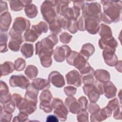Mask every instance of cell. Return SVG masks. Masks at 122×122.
<instances>
[{
  "label": "cell",
  "instance_id": "cb8c5ba5",
  "mask_svg": "<svg viewBox=\"0 0 122 122\" xmlns=\"http://www.w3.org/2000/svg\"><path fill=\"white\" fill-rule=\"evenodd\" d=\"M52 98L51 94L49 91H45L41 92L40 96L41 102L42 103H49Z\"/></svg>",
  "mask_w": 122,
  "mask_h": 122
},
{
  "label": "cell",
  "instance_id": "d6a6232c",
  "mask_svg": "<svg viewBox=\"0 0 122 122\" xmlns=\"http://www.w3.org/2000/svg\"><path fill=\"white\" fill-rule=\"evenodd\" d=\"M89 111L91 113H94L100 110L99 106L96 104H93V102L89 104Z\"/></svg>",
  "mask_w": 122,
  "mask_h": 122
},
{
  "label": "cell",
  "instance_id": "8fae6325",
  "mask_svg": "<svg viewBox=\"0 0 122 122\" xmlns=\"http://www.w3.org/2000/svg\"><path fill=\"white\" fill-rule=\"evenodd\" d=\"M0 19L1 31H6L9 29L11 21V17L10 13L6 12L3 14V15H1Z\"/></svg>",
  "mask_w": 122,
  "mask_h": 122
},
{
  "label": "cell",
  "instance_id": "f1b7e54d",
  "mask_svg": "<svg viewBox=\"0 0 122 122\" xmlns=\"http://www.w3.org/2000/svg\"><path fill=\"white\" fill-rule=\"evenodd\" d=\"M28 114L24 112H20V114L17 116L14 117L13 121H26L28 119Z\"/></svg>",
  "mask_w": 122,
  "mask_h": 122
},
{
  "label": "cell",
  "instance_id": "7c38bea8",
  "mask_svg": "<svg viewBox=\"0 0 122 122\" xmlns=\"http://www.w3.org/2000/svg\"><path fill=\"white\" fill-rule=\"evenodd\" d=\"M103 92H104L105 95L108 98H111L115 95L116 92V88L113 83L110 81H108L103 86Z\"/></svg>",
  "mask_w": 122,
  "mask_h": 122
},
{
  "label": "cell",
  "instance_id": "30bf717a",
  "mask_svg": "<svg viewBox=\"0 0 122 122\" xmlns=\"http://www.w3.org/2000/svg\"><path fill=\"white\" fill-rule=\"evenodd\" d=\"M114 51L111 50H105L103 51V56L105 62L109 66L115 65L117 58L114 54Z\"/></svg>",
  "mask_w": 122,
  "mask_h": 122
},
{
  "label": "cell",
  "instance_id": "8992f818",
  "mask_svg": "<svg viewBox=\"0 0 122 122\" xmlns=\"http://www.w3.org/2000/svg\"><path fill=\"white\" fill-rule=\"evenodd\" d=\"M100 22V20L96 16H92L86 20L85 27L89 33L95 34L98 31L99 28L98 25Z\"/></svg>",
  "mask_w": 122,
  "mask_h": 122
},
{
  "label": "cell",
  "instance_id": "2e32d148",
  "mask_svg": "<svg viewBox=\"0 0 122 122\" xmlns=\"http://www.w3.org/2000/svg\"><path fill=\"white\" fill-rule=\"evenodd\" d=\"M21 52L22 55L26 58L31 57L33 53V45L30 43H24L21 46Z\"/></svg>",
  "mask_w": 122,
  "mask_h": 122
},
{
  "label": "cell",
  "instance_id": "836d02e7",
  "mask_svg": "<svg viewBox=\"0 0 122 122\" xmlns=\"http://www.w3.org/2000/svg\"><path fill=\"white\" fill-rule=\"evenodd\" d=\"M79 102L82 109H86L87 108L86 106L88 102L86 98L85 97H81L79 99Z\"/></svg>",
  "mask_w": 122,
  "mask_h": 122
},
{
  "label": "cell",
  "instance_id": "4fadbf2b",
  "mask_svg": "<svg viewBox=\"0 0 122 122\" xmlns=\"http://www.w3.org/2000/svg\"><path fill=\"white\" fill-rule=\"evenodd\" d=\"M32 85L37 90H41L45 88H49L50 84L49 82L45 79L39 78L34 80L32 82Z\"/></svg>",
  "mask_w": 122,
  "mask_h": 122
},
{
  "label": "cell",
  "instance_id": "5bb4252c",
  "mask_svg": "<svg viewBox=\"0 0 122 122\" xmlns=\"http://www.w3.org/2000/svg\"><path fill=\"white\" fill-rule=\"evenodd\" d=\"M9 89L6 84L1 81V88H0V102L2 103L3 102H5L10 99V94L9 95Z\"/></svg>",
  "mask_w": 122,
  "mask_h": 122
},
{
  "label": "cell",
  "instance_id": "ba28073f",
  "mask_svg": "<svg viewBox=\"0 0 122 122\" xmlns=\"http://www.w3.org/2000/svg\"><path fill=\"white\" fill-rule=\"evenodd\" d=\"M66 79L68 84H73L77 87L80 86L81 84L80 75L76 70H73L67 73Z\"/></svg>",
  "mask_w": 122,
  "mask_h": 122
},
{
  "label": "cell",
  "instance_id": "44dd1931",
  "mask_svg": "<svg viewBox=\"0 0 122 122\" xmlns=\"http://www.w3.org/2000/svg\"><path fill=\"white\" fill-rule=\"evenodd\" d=\"M25 11L26 16L30 18H33L36 17L37 14L36 7L33 4L28 5L27 6H26Z\"/></svg>",
  "mask_w": 122,
  "mask_h": 122
},
{
  "label": "cell",
  "instance_id": "277c9868",
  "mask_svg": "<svg viewBox=\"0 0 122 122\" xmlns=\"http://www.w3.org/2000/svg\"><path fill=\"white\" fill-rule=\"evenodd\" d=\"M71 49L67 45H62L61 47H57L54 52V59L56 61H63L65 57L69 55L71 51Z\"/></svg>",
  "mask_w": 122,
  "mask_h": 122
},
{
  "label": "cell",
  "instance_id": "3957f363",
  "mask_svg": "<svg viewBox=\"0 0 122 122\" xmlns=\"http://www.w3.org/2000/svg\"><path fill=\"white\" fill-rule=\"evenodd\" d=\"M10 85L11 87H20L22 89L28 87L29 81L22 75H12L10 79Z\"/></svg>",
  "mask_w": 122,
  "mask_h": 122
},
{
  "label": "cell",
  "instance_id": "484cf974",
  "mask_svg": "<svg viewBox=\"0 0 122 122\" xmlns=\"http://www.w3.org/2000/svg\"><path fill=\"white\" fill-rule=\"evenodd\" d=\"M25 66V60L22 58H18L15 61V69L17 71H22Z\"/></svg>",
  "mask_w": 122,
  "mask_h": 122
},
{
  "label": "cell",
  "instance_id": "5b68a950",
  "mask_svg": "<svg viewBox=\"0 0 122 122\" xmlns=\"http://www.w3.org/2000/svg\"><path fill=\"white\" fill-rule=\"evenodd\" d=\"M10 35L11 39L9 43V47L11 50L17 51L19 50L20 45L23 41L21 35L12 31L10 32Z\"/></svg>",
  "mask_w": 122,
  "mask_h": 122
},
{
  "label": "cell",
  "instance_id": "4dcf8cb0",
  "mask_svg": "<svg viewBox=\"0 0 122 122\" xmlns=\"http://www.w3.org/2000/svg\"><path fill=\"white\" fill-rule=\"evenodd\" d=\"M76 88L71 86L66 87L64 89V92L67 96H72L76 93Z\"/></svg>",
  "mask_w": 122,
  "mask_h": 122
},
{
  "label": "cell",
  "instance_id": "7402d4cb",
  "mask_svg": "<svg viewBox=\"0 0 122 122\" xmlns=\"http://www.w3.org/2000/svg\"><path fill=\"white\" fill-rule=\"evenodd\" d=\"M25 73L28 78L32 79V78L36 77L38 74V70L35 66L33 65H29L26 68Z\"/></svg>",
  "mask_w": 122,
  "mask_h": 122
},
{
  "label": "cell",
  "instance_id": "ffe728a7",
  "mask_svg": "<svg viewBox=\"0 0 122 122\" xmlns=\"http://www.w3.org/2000/svg\"><path fill=\"white\" fill-rule=\"evenodd\" d=\"M39 34L32 28L31 30H27L24 34L23 38L25 41L34 42L39 36Z\"/></svg>",
  "mask_w": 122,
  "mask_h": 122
},
{
  "label": "cell",
  "instance_id": "d4e9b609",
  "mask_svg": "<svg viewBox=\"0 0 122 122\" xmlns=\"http://www.w3.org/2000/svg\"><path fill=\"white\" fill-rule=\"evenodd\" d=\"M4 103V104H3V108L4 109V111L10 113H11L12 112H13L15 109V105L13 102L9 100Z\"/></svg>",
  "mask_w": 122,
  "mask_h": 122
},
{
  "label": "cell",
  "instance_id": "4316f807",
  "mask_svg": "<svg viewBox=\"0 0 122 122\" xmlns=\"http://www.w3.org/2000/svg\"><path fill=\"white\" fill-rule=\"evenodd\" d=\"M77 120L79 122H88V113L86 109H82L77 115Z\"/></svg>",
  "mask_w": 122,
  "mask_h": 122
},
{
  "label": "cell",
  "instance_id": "52a82bcc",
  "mask_svg": "<svg viewBox=\"0 0 122 122\" xmlns=\"http://www.w3.org/2000/svg\"><path fill=\"white\" fill-rule=\"evenodd\" d=\"M49 81L56 87H61L65 84L64 78L62 75L56 71H52L49 76Z\"/></svg>",
  "mask_w": 122,
  "mask_h": 122
},
{
  "label": "cell",
  "instance_id": "e575fe53",
  "mask_svg": "<svg viewBox=\"0 0 122 122\" xmlns=\"http://www.w3.org/2000/svg\"><path fill=\"white\" fill-rule=\"evenodd\" d=\"M47 122H58L59 120L55 116L53 115H49L46 120Z\"/></svg>",
  "mask_w": 122,
  "mask_h": 122
},
{
  "label": "cell",
  "instance_id": "ac0fdd59",
  "mask_svg": "<svg viewBox=\"0 0 122 122\" xmlns=\"http://www.w3.org/2000/svg\"><path fill=\"white\" fill-rule=\"evenodd\" d=\"M15 67L13 63L10 61H6L1 65V76L6 75L12 72Z\"/></svg>",
  "mask_w": 122,
  "mask_h": 122
},
{
  "label": "cell",
  "instance_id": "f546056e",
  "mask_svg": "<svg viewBox=\"0 0 122 122\" xmlns=\"http://www.w3.org/2000/svg\"><path fill=\"white\" fill-rule=\"evenodd\" d=\"M52 23H53V22ZM60 26L61 25L58 20V22H57V23H56L54 22L53 24H50V30L52 32L58 33L59 32H60L61 30L60 28Z\"/></svg>",
  "mask_w": 122,
  "mask_h": 122
},
{
  "label": "cell",
  "instance_id": "7a4b0ae2",
  "mask_svg": "<svg viewBox=\"0 0 122 122\" xmlns=\"http://www.w3.org/2000/svg\"><path fill=\"white\" fill-rule=\"evenodd\" d=\"M30 25V21L24 18L18 17L15 20L11 29L16 33L21 34L23 31L27 30Z\"/></svg>",
  "mask_w": 122,
  "mask_h": 122
},
{
  "label": "cell",
  "instance_id": "83f0119b",
  "mask_svg": "<svg viewBox=\"0 0 122 122\" xmlns=\"http://www.w3.org/2000/svg\"><path fill=\"white\" fill-rule=\"evenodd\" d=\"M71 37V35L66 32H64L60 35V41L62 43H68L70 41Z\"/></svg>",
  "mask_w": 122,
  "mask_h": 122
},
{
  "label": "cell",
  "instance_id": "e0dca14e",
  "mask_svg": "<svg viewBox=\"0 0 122 122\" xmlns=\"http://www.w3.org/2000/svg\"><path fill=\"white\" fill-rule=\"evenodd\" d=\"M94 51V48L93 45L88 43L83 45L81 53L88 60L89 57L92 54Z\"/></svg>",
  "mask_w": 122,
  "mask_h": 122
},
{
  "label": "cell",
  "instance_id": "d6986e66",
  "mask_svg": "<svg viewBox=\"0 0 122 122\" xmlns=\"http://www.w3.org/2000/svg\"><path fill=\"white\" fill-rule=\"evenodd\" d=\"M95 76L96 79L100 81L104 82L110 80V77L107 71L102 70H98L95 72Z\"/></svg>",
  "mask_w": 122,
  "mask_h": 122
},
{
  "label": "cell",
  "instance_id": "6da1fadb",
  "mask_svg": "<svg viewBox=\"0 0 122 122\" xmlns=\"http://www.w3.org/2000/svg\"><path fill=\"white\" fill-rule=\"evenodd\" d=\"M52 105L54 109V113L55 115L61 121H66L68 114V110L63 105L62 101L59 99L54 98L52 101Z\"/></svg>",
  "mask_w": 122,
  "mask_h": 122
},
{
  "label": "cell",
  "instance_id": "1f68e13d",
  "mask_svg": "<svg viewBox=\"0 0 122 122\" xmlns=\"http://www.w3.org/2000/svg\"><path fill=\"white\" fill-rule=\"evenodd\" d=\"M12 116L11 113L7 112L5 111L3 112V114L2 113H0V121H10V119Z\"/></svg>",
  "mask_w": 122,
  "mask_h": 122
},
{
  "label": "cell",
  "instance_id": "9c48e42d",
  "mask_svg": "<svg viewBox=\"0 0 122 122\" xmlns=\"http://www.w3.org/2000/svg\"><path fill=\"white\" fill-rule=\"evenodd\" d=\"M65 104L68 109V111L73 113H77L80 112L81 106L77 102L76 100L73 97H70L66 99Z\"/></svg>",
  "mask_w": 122,
  "mask_h": 122
},
{
  "label": "cell",
  "instance_id": "603a6c76",
  "mask_svg": "<svg viewBox=\"0 0 122 122\" xmlns=\"http://www.w3.org/2000/svg\"><path fill=\"white\" fill-rule=\"evenodd\" d=\"M47 25L44 22H40L36 25H33L32 28L34 29L40 35L42 32H46L48 30Z\"/></svg>",
  "mask_w": 122,
  "mask_h": 122
},
{
  "label": "cell",
  "instance_id": "9a60e30c",
  "mask_svg": "<svg viewBox=\"0 0 122 122\" xmlns=\"http://www.w3.org/2000/svg\"><path fill=\"white\" fill-rule=\"evenodd\" d=\"M98 30L102 37V39H108L112 37L111 29L108 26L102 24L99 27Z\"/></svg>",
  "mask_w": 122,
  "mask_h": 122
}]
</instances>
